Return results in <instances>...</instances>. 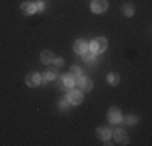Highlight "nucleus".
Returning a JSON list of instances; mask_svg holds the SVG:
<instances>
[{
    "mask_svg": "<svg viewBox=\"0 0 152 146\" xmlns=\"http://www.w3.org/2000/svg\"><path fill=\"white\" fill-rule=\"evenodd\" d=\"M107 81L110 83L112 86L118 85V83H120V75H118V73H108V75H107Z\"/></svg>",
    "mask_w": 152,
    "mask_h": 146,
    "instance_id": "15",
    "label": "nucleus"
},
{
    "mask_svg": "<svg viewBox=\"0 0 152 146\" xmlns=\"http://www.w3.org/2000/svg\"><path fill=\"white\" fill-rule=\"evenodd\" d=\"M107 49V39L105 38H96L91 42V50L94 54H100Z\"/></svg>",
    "mask_w": 152,
    "mask_h": 146,
    "instance_id": "1",
    "label": "nucleus"
},
{
    "mask_svg": "<svg viewBox=\"0 0 152 146\" xmlns=\"http://www.w3.org/2000/svg\"><path fill=\"white\" fill-rule=\"evenodd\" d=\"M41 60H42V63H53V60H55V55H53V52L52 50H44V52L41 54Z\"/></svg>",
    "mask_w": 152,
    "mask_h": 146,
    "instance_id": "10",
    "label": "nucleus"
},
{
    "mask_svg": "<svg viewBox=\"0 0 152 146\" xmlns=\"http://www.w3.org/2000/svg\"><path fill=\"white\" fill-rule=\"evenodd\" d=\"M112 135H113V138H115V141H117V143H120V145H128V141H129L128 133H126L123 128L113 130V131H112Z\"/></svg>",
    "mask_w": 152,
    "mask_h": 146,
    "instance_id": "4",
    "label": "nucleus"
},
{
    "mask_svg": "<svg viewBox=\"0 0 152 146\" xmlns=\"http://www.w3.org/2000/svg\"><path fill=\"white\" fill-rule=\"evenodd\" d=\"M70 73L73 76H81V68L76 67V65H73V67H71V70H70Z\"/></svg>",
    "mask_w": 152,
    "mask_h": 146,
    "instance_id": "17",
    "label": "nucleus"
},
{
    "mask_svg": "<svg viewBox=\"0 0 152 146\" xmlns=\"http://www.w3.org/2000/svg\"><path fill=\"white\" fill-rule=\"evenodd\" d=\"M97 138H99V140H102V141H107L108 138L112 136V130L108 128V127H104V125H100L99 128H97Z\"/></svg>",
    "mask_w": 152,
    "mask_h": 146,
    "instance_id": "8",
    "label": "nucleus"
},
{
    "mask_svg": "<svg viewBox=\"0 0 152 146\" xmlns=\"http://www.w3.org/2000/svg\"><path fill=\"white\" fill-rule=\"evenodd\" d=\"M44 8H45V5H44L42 2H37V3H36V10H39V12H42Z\"/></svg>",
    "mask_w": 152,
    "mask_h": 146,
    "instance_id": "21",
    "label": "nucleus"
},
{
    "mask_svg": "<svg viewBox=\"0 0 152 146\" xmlns=\"http://www.w3.org/2000/svg\"><path fill=\"white\" fill-rule=\"evenodd\" d=\"M55 76H57V67L47 72L45 75H44V80H45V81H53V80H55Z\"/></svg>",
    "mask_w": 152,
    "mask_h": 146,
    "instance_id": "16",
    "label": "nucleus"
},
{
    "mask_svg": "<svg viewBox=\"0 0 152 146\" xmlns=\"http://www.w3.org/2000/svg\"><path fill=\"white\" fill-rule=\"evenodd\" d=\"M81 55H83V60H84L86 63H89V65L96 63V54H94L92 50H91V52H88V50H86V52H83Z\"/></svg>",
    "mask_w": 152,
    "mask_h": 146,
    "instance_id": "14",
    "label": "nucleus"
},
{
    "mask_svg": "<svg viewBox=\"0 0 152 146\" xmlns=\"http://www.w3.org/2000/svg\"><path fill=\"white\" fill-rule=\"evenodd\" d=\"M61 83H63V86H66V88H73L75 83H76V80H75V76L71 75V73H68V75L61 76Z\"/></svg>",
    "mask_w": 152,
    "mask_h": 146,
    "instance_id": "12",
    "label": "nucleus"
},
{
    "mask_svg": "<svg viewBox=\"0 0 152 146\" xmlns=\"http://www.w3.org/2000/svg\"><path fill=\"white\" fill-rule=\"evenodd\" d=\"M107 8H108V2H107V0H92V2H91V10L94 13H97V15L104 13Z\"/></svg>",
    "mask_w": 152,
    "mask_h": 146,
    "instance_id": "2",
    "label": "nucleus"
},
{
    "mask_svg": "<svg viewBox=\"0 0 152 146\" xmlns=\"http://www.w3.org/2000/svg\"><path fill=\"white\" fill-rule=\"evenodd\" d=\"M121 12H123V15H125V16L131 18L133 15H134L136 8H134V5H133V3H125V5L121 7Z\"/></svg>",
    "mask_w": 152,
    "mask_h": 146,
    "instance_id": "13",
    "label": "nucleus"
},
{
    "mask_svg": "<svg viewBox=\"0 0 152 146\" xmlns=\"http://www.w3.org/2000/svg\"><path fill=\"white\" fill-rule=\"evenodd\" d=\"M107 119H108V122H110V123L121 122V112H120V109H118V107H112L110 111H108V114H107Z\"/></svg>",
    "mask_w": 152,
    "mask_h": 146,
    "instance_id": "7",
    "label": "nucleus"
},
{
    "mask_svg": "<svg viewBox=\"0 0 152 146\" xmlns=\"http://www.w3.org/2000/svg\"><path fill=\"white\" fill-rule=\"evenodd\" d=\"M53 62H55V67H57V68L63 65V58H61V57H55V60H53Z\"/></svg>",
    "mask_w": 152,
    "mask_h": 146,
    "instance_id": "19",
    "label": "nucleus"
},
{
    "mask_svg": "<svg viewBox=\"0 0 152 146\" xmlns=\"http://www.w3.org/2000/svg\"><path fill=\"white\" fill-rule=\"evenodd\" d=\"M21 12L24 15H32V13H36V5L31 2H23L21 3Z\"/></svg>",
    "mask_w": 152,
    "mask_h": 146,
    "instance_id": "11",
    "label": "nucleus"
},
{
    "mask_svg": "<svg viewBox=\"0 0 152 146\" xmlns=\"http://www.w3.org/2000/svg\"><path fill=\"white\" fill-rule=\"evenodd\" d=\"M42 83V75L37 72H32L29 75H26V85L28 86H39Z\"/></svg>",
    "mask_w": 152,
    "mask_h": 146,
    "instance_id": "5",
    "label": "nucleus"
},
{
    "mask_svg": "<svg viewBox=\"0 0 152 146\" xmlns=\"http://www.w3.org/2000/svg\"><path fill=\"white\" fill-rule=\"evenodd\" d=\"M58 107H60V111H66V109H68V107H70V101H68V99H65V101H61V102H60V105H58Z\"/></svg>",
    "mask_w": 152,
    "mask_h": 146,
    "instance_id": "18",
    "label": "nucleus"
},
{
    "mask_svg": "<svg viewBox=\"0 0 152 146\" xmlns=\"http://www.w3.org/2000/svg\"><path fill=\"white\" fill-rule=\"evenodd\" d=\"M126 123H134L136 122V117L134 115H128V119H125Z\"/></svg>",
    "mask_w": 152,
    "mask_h": 146,
    "instance_id": "20",
    "label": "nucleus"
},
{
    "mask_svg": "<svg viewBox=\"0 0 152 146\" xmlns=\"http://www.w3.org/2000/svg\"><path fill=\"white\" fill-rule=\"evenodd\" d=\"M92 81L91 78H88V76H81V78L78 80V88L79 91H83V93H86V91H91L92 89Z\"/></svg>",
    "mask_w": 152,
    "mask_h": 146,
    "instance_id": "6",
    "label": "nucleus"
},
{
    "mask_svg": "<svg viewBox=\"0 0 152 146\" xmlns=\"http://www.w3.org/2000/svg\"><path fill=\"white\" fill-rule=\"evenodd\" d=\"M73 49H75L76 54H83V52H86V50H88V42H86L84 39H78V41L75 42Z\"/></svg>",
    "mask_w": 152,
    "mask_h": 146,
    "instance_id": "9",
    "label": "nucleus"
},
{
    "mask_svg": "<svg viewBox=\"0 0 152 146\" xmlns=\"http://www.w3.org/2000/svg\"><path fill=\"white\" fill-rule=\"evenodd\" d=\"M66 99L70 101L71 105H79V104L83 102V99H84V96H83V91L73 89V91H70V93H68V97H66Z\"/></svg>",
    "mask_w": 152,
    "mask_h": 146,
    "instance_id": "3",
    "label": "nucleus"
}]
</instances>
